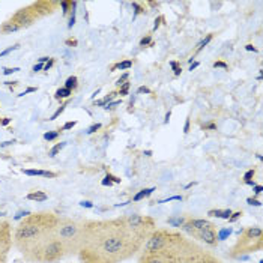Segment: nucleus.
Returning a JSON list of instances; mask_svg holds the SVG:
<instances>
[{"mask_svg":"<svg viewBox=\"0 0 263 263\" xmlns=\"http://www.w3.org/2000/svg\"><path fill=\"white\" fill-rule=\"evenodd\" d=\"M143 243L144 241L128 230L123 217L86 221L79 256L81 263H121L136 256Z\"/></svg>","mask_w":263,"mask_h":263,"instance_id":"1","label":"nucleus"},{"mask_svg":"<svg viewBox=\"0 0 263 263\" xmlns=\"http://www.w3.org/2000/svg\"><path fill=\"white\" fill-rule=\"evenodd\" d=\"M59 217L51 212L29 214L18 223L12 233V245L24 256L30 248L38 245L54 232Z\"/></svg>","mask_w":263,"mask_h":263,"instance_id":"2","label":"nucleus"},{"mask_svg":"<svg viewBox=\"0 0 263 263\" xmlns=\"http://www.w3.org/2000/svg\"><path fill=\"white\" fill-rule=\"evenodd\" d=\"M58 5H59L58 2L42 0V2H35V3H32V5H29L26 8H21L9 20L5 21L0 26V33L9 35V33L18 32L21 29L30 27L33 23H36V20L51 14Z\"/></svg>","mask_w":263,"mask_h":263,"instance_id":"3","label":"nucleus"},{"mask_svg":"<svg viewBox=\"0 0 263 263\" xmlns=\"http://www.w3.org/2000/svg\"><path fill=\"white\" fill-rule=\"evenodd\" d=\"M84 226H86V221L59 217L53 233L63 245L66 256L79 254L83 245V239H84Z\"/></svg>","mask_w":263,"mask_h":263,"instance_id":"4","label":"nucleus"},{"mask_svg":"<svg viewBox=\"0 0 263 263\" xmlns=\"http://www.w3.org/2000/svg\"><path fill=\"white\" fill-rule=\"evenodd\" d=\"M23 257L30 263H56L66 257V251L54 233H51L38 245L30 248Z\"/></svg>","mask_w":263,"mask_h":263,"instance_id":"5","label":"nucleus"},{"mask_svg":"<svg viewBox=\"0 0 263 263\" xmlns=\"http://www.w3.org/2000/svg\"><path fill=\"white\" fill-rule=\"evenodd\" d=\"M263 248V230L257 226L245 227L238 232V239L230 250L232 259H242L247 254L260 251Z\"/></svg>","mask_w":263,"mask_h":263,"instance_id":"6","label":"nucleus"},{"mask_svg":"<svg viewBox=\"0 0 263 263\" xmlns=\"http://www.w3.org/2000/svg\"><path fill=\"white\" fill-rule=\"evenodd\" d=\"M125 224L128 227V230L136 235L137 238H140L142 241H146L147 236L157 229V224L154 221V218L151 217H143V215H128L123 217Z\"/></svg>","mask_w":263,"mask_h":263,"instance_id":"7","label":"nucleus"},{"mask_svg":"<svg viewBox=\"0 0 263 263\" xmlns=\"http://www.w3.org/2000/svg\"><path fill=\"white\" fill-rule=\"evenodd\" d=\"M181 230L185 232L186 235H190L191 238L197 239V241H202L203 243L209 245V247H217L218 245V233H217V226L214 223H211L208 227L200 229V230H194L191 227H188L186 224L183 223L181 226Z\"/></svg>","mask_w":263,"mask_h":263,"instance_id":"8","label":"nucleus"},{"mask_svg":"<svg viewBox=\"0 0 263 263\" xmlns=\"http://www.w3.org/2000/svg\"><path fill=\"white\" fill-rule=\"evenodd\" d=\"M179 263H221V260L214 254L204 251L200 245H197L193 251L186 253Z\"/></svg>","mask_w":263,"mask_h":263,"instance_id":"9","label":"nucleus"},{"mask_svg":"<svg viewBox=\"0 0 263 263\" xmlns=\"http://www.w3.org/2000/svg\"><path fill=\"white\" fill-rule=\"evenodd\" d=\"M12 248V229L8 221H0V254H8Z\"/></svg>","mask_w":263,"mask_h":263,"instance_id":"10","label":"nucleus"},{"mask_svg":"<svg viewBox=\"0 0 263 263\" xmlns=\"http://www.w3.org/2000/svg\"><path fill=\"white\" fill-rule=\"evenodd\" d=\"M23 173L27 176H44V178H56L58 176V173L45 172V170H23Z\"/></svg>","mask_w":263,"mask_h":263,"instance_id":"11","label":"nucleus"},{"mask_svg":"<svg viewBox=\"0 0 263 263\" xmlns=\"http://www.w3.org/2000/svg\"><path fill=\"white\" fill-rule=\"evenodd\" d=\"M71 95H72V90H69V89H66V87H61V89L56 90L54 98H56L58 101H62V100H68Z\"/></svg>","mask_w":263,"mask_h":263,"instance_id":"12","label":"nucleus"},{"mask_svg":"<svg viewBox=\"0 0 263 263\" xmlns=\"http://www.w3.org/2000/svg\"><path fill=\"white\" fill-rule=\"evenodd\" d=\"M48 199V196L42 191H35L27 194V200H33V202H45Z\"/></svg>","mask_w":263,"mask_h":263,"instance_id":"13","label":"nucleus"},{"mask_svg":"<svg viewBox=\"0 0 263 263\" xmlns=\"http://www.w3.org/2000/svg\"><path fill=\"white\" fill-rule=\"evenodd\" d=\"M63 87H66V89H69V90H76V89L79 87V79H77L76 76L68 77L66 81H65V86H63Z\"/></svg>","mask_w":263,"mask_h":263,"instance_id":"14","label":"nucleus"},{"mask_svg":"<svg viewBox=\"0 0 263 263\" xmlns=\"http://www.w3.org/2000/svg\"><path fill=\"white\" fill-rule=\"evenodd\" d=\"M155 191V188H144V190H142L140 193H137L136 196H134V202H140L142 199H144V197H147V196H151L152 193Z\"/></svg>","mask_w":263,"mask_h":263,"instance_id":"15","label":"nucleus"},{"mask_svg":"<svg viewBox=\"0 0 263 263\" xmlns=\"http://www.w3.org/2000/svg\"><path fill=\"white\" fill-rule=\"evenodd\" d=\"M76 5V2L72 0H63V2H59V6L63 9V15H68L72 9V6Z\"/></svg>","mask_w":263,"mask_h":263,"instance_id":"16","label":"nucleus"},{"mask_svg":"<svg viewBox=\"0 0 263 263\" xmlns=\"http://www.w3.org/2000/svg\"><path fill=\"white\" fill-rule=\"evenodd\" d=\"M212 38H214V35H212V33L206 35V38H203V40L200 41L199 44H197V48H196V51H194V56H196L197 53H200L203 48H204V47H206V45H208V44H209V42L212 41Z\"/></svg>","mask_w":263,"mask_h":263,"instance_id":"17","label":"nucleus"},{"mask_svg":"<svg viewBox=\"0 0 263 263\" xmlns=\"http://www.w3.org/2000/svg\"><path fill=\"white\" fill-rule=\"evenodd\" d=\"M133 66V61H123L121 63H116V65H113L111 66V72H115L116 69H119V71H125V69H129Z\"/></svg>","mask_w":263,"mask_h":263,"instance_id":"18","label":"nucleus"},{"mask_svg":"<svg viewBox=\"0 0 263 263\" xmlns=\"http://www.w3.org/2000/svg\"><path fill=\"white\" fill-rule=\"evenodd\" d=\"M131 6H133V9H134V15L137 17V15H142V14H146V8L140 5L139 2H133L131 3Z\"/></svg>","mask_w":263,"mask_h":263,"instance_id":"19","label":"nucleus"},{"mask_svg":"<svg viewBox=\"0 0 263 263\" xmlns=\"http://www.w3.org/2000/svg\"><path fill=\"white\" fill-rule=\"evenodd\" d=\"M116 95H118V93H116V92H113V93H110L108 97H105V98L101 100V101L95 102V105H98V107H104V108H105V105H107V104H110V101H113Z\"/></svg>","mask_w":263,"mask_h":263,"instance_id":"20","label":"nucleus"},{"mask_svg":"<svg viewBox=\"0 0 263 263\" xmlns=\"http://www.w3.org/2000/svg\"><path fill=\"white\" fill-rule=\"evenodd\" d=\"M65 146H66V143H58L56 146H53V147L50 149L48 155H50V157H56V155H58V154L61 152V151L63 149V147H65Z\"/></svg>","mask_w":263,"mask_h":263,"instance_id":"21","label":"nucleus"},{"mask_svg":"<svg viewBox=\"0 0 263 263\" xmlns=\"http://www.w3.org/2000/svg\"><path fill=\"white\" fill-rule=\"evenodd\" d=\"M59 136H61V133H59V131H48V133H45V134H44V139H45L47 142H53V140H56Z\"/></svg>","mask_w":263,"mask_h":263,"instance_id":"22","label":"nucleus"},{"mask_svg":"<svg viewBox=\"0 0 263 263\" xmlns=\"http://www.w3.org/2000/svg\"><path fill=\"white\" fill-rule=\"evenodd\" d=\"M170 66H172V69H173V72H175V76L176 77H179L181 76V72H182V66H181V63L179 62H170Z\"/></svg>","mask_w":263,"mask_h":263,"instance_id":"23","label":"nucleus"},{"mask_svg":"<svg viewBox=\"0 0 263 263\" xmlns=\"http://www.w3.org/2000/svg\"><path fill=\"white\" fill-rule=\"evenodd\" d=\"M129 86H131V83H129V81L123 83L121 87H119V92H118V93H119L121 97H126V95H128V92H129Z\"/></svg>","mask_w":263,"mask_h":263,"instance_id":"24","label":"nucleus"},{"mask_svg":"<svg viewBox=\"0 0 263 263\" xmlns=\"http://www.w3.org/2000/svg\"><path fill=\"white\" fill-rule=\"evenodd\" d=\"M185 221H186L185 218H170V220H168V224H172L173 227H181Z\"/></svg>","mask_w":263,"mask_h":263,"instance_id":"25","label":"nucleus"},{"mask_svg":"<svg viewBox=\"0 0 263 263\" xmlns=\"http://www.w3.org/2000/svg\"><path fill=\"white\" fill-rule=\"evenodd\" d=\"M147 45H154V42H152V36L151 35H146L142 41H140V47H147Z\"/></svg>","mask_w":263,"mask_h":263,"instance_id":"26","label":"nucleus"},{"mask_svg":"<svg viewBox=\"0 0 263 263\" xmlns=\"http://www.w3.org/2000/svg\"><path fill=\"white\" fill-rule=\"evenodd\" d=\"M18 47H20V45H18V44H15V45H12V47H9V48H6L5 51H2V53H0V58H5V56H8V54H9L11 51H14V50H17Z\"/></svg>","mask_w":263,"mask_h":263,"instance_id":"27","label":"nucleus"},{"mask_svg":"<svg viewBox=\"0 0 263 263\" xmlns=\"http://www.w3.org/2000/svg\"><path fill=\"white\" fill-rule=\"evenodd\" d=\"M254 175H256V170H254V168L248 170V172H247V173L243 175V179H245V182L251 181V178H254Z\"/></svg>","mask_w":263,"mask_h":263,"instance_id":"28","label":"nucleus"},{"mask_svg":"<svg viewBox=\"0 0 263 263\" xmlns=\"http://www.w3.org/2000/svg\"><path fill=\"white\" fill-rule=\"evenodd\" d=\"M239 217H242V211H239V212H235V214L232 212V215H230L229 221H230V223H235V221H236V220H238Z\"/></svg>","mask_w":263,"mask_h":263,"instance_id":"29","label":"nucleus"},{"mask_svg":"<svg viewBox=\"0 0 263 263\" xmlns=\"http://www.w3.org/2000/svg\"><path fill=\"white\" fill-rule=\"evenodd\" d=\"M98 129H101V123H95V125H92V126L87 129V134H93V133H97Z\"/></svg>","mask_w":263,"mask_h":263,"instance_id":"30","label":"nucleus"},{"mask_svg":"<svg viewBox=\"0 0 263 263\" xmlns=\"http://www.w3.org/2000/svg\"><path fill=\"white\" fill-rule=\"evenodd\" d=\"M128 79H129V74H128V72H125V74L122 76L121 79H119V80L116 81V84H118V86L121 87V86H122V84H123V83H126V81H128Z\"/></svg>","mask_w":263,"mask_h":263,"instance_id":"31","label":"nucleus"},{"mask_svg":"<svg viewBox=\"0 0 263 263\" xmlns=\"http://www.w3.org/2000/svg\"><path fill=\"white\" fill-rule=\"evenodd\" d=\"M221 212H223L221 209H214V211H209L208 215H209V217H218V218H220V217H221Z\"/></svg>","mask_w":263,"mask_h":263,"instance_id":"32","label":"nucleus"},{"mask_svg":"<svg viewBox=\"0 0 263 263\" xmlns=\"http://www.w3.org/2000/svg\"><path fill=\"white\" fill-rule=\"evenodd\" d=\"M202 128L203 129H212V131H215V129H217V123L211 122V123H206V125H203Z\"/></svg>","mask_w":263,"mask_h":263,"instance_id":"33","label":"nucleus"},{"mask_svg":"<svg viewBox=\"0 0 263 263\" xmlns=\"http://www.w3.org/2000/svg\"><path fill=\"white\" fill-rule=\"evenodd\" d=\"M214 68H223V69H229V65H227V63H224V62L218 61L214 63Z\"/></svg>","mask_w":263,"mask_h":263,"instance_id":"34","label":"nucleus"},{"mask_svg":"<svg viewBox=\"0 0 263 263\" xmlns=\"http://www.w3.org/2000/svg\"><path fill=\"white\" fill-rule=\"evenodd\" d=\"M76 125H77V122H76V121L66 122V123L63 125V128H62V129H72V128H74Z\"/></svg>","mask_w":263,"mask_h":263,"instance_id":"35","label":"nucleus"},{"mask_svg":"<svg viewBox=\"0 0 263 263\" xmlns=\"http://www.w3.org/2000/svg\"><path fill=\"white\" fill-rule=\"evenodd\" d=\"M17 71H20V69H18V68H5L3 74H5V76H9V74H14V72H17Z\"/></svg>","mask_w":263,"mask_h":263,"instance_id":"36","label":"nucleus"},{"mask_svg":"<svg viewBox=\"0 0 263 263\" xmlns=\"http://www.w3.org/2000/svg\"><path fill=\"white\" fill-rule=\"evenodd\" d=\"M53 65H54V59H51V58H50V61H48L47 63H45V65H44V71H50Z\"/></svg>","mask_w":263,"mask_h":263,"instance_id":"37","label":"nucleus"},{"mask_svg":"<svg viewBox=\"0 0 263 263\" xmlns=\"http://www.w3.org/2000/svg\"><path fill=\"white\" fill-rule=\"evenodd\" d=\"M65 107H66V104H63V105H61V108H59V110H58V111H56V113H54V115L51 116V119H50V121H54V119H56V118H58V116L61 115L62 111L65 110Z\"/></svg>","mask_w":263,"mask_h":263,"instance_id":"38","label":"nucleus"},{"mask_svg":"<svg viewBox=\"0 0 263 263\" xmlns=\"http://www.w3.org/2000/svg\"><path fill=\"white\" fill-rule=\"evenodd\" d=\"M162 21H164V17H158V18H157V20H155V24H154V30H157V29H158V27H160V26H161V23Z\"/></svg>","mask_w":263,"mask_h":263,"instance_id":"39","label":"nucleus"},{"mask_svg":"<svg viewBox=\"0 0 263 263\" xmlns=\"http://www.w3.org/2000/svg\"><path fill=\"white\" fill-rule=\"evenodd\" d=\"M65 44H66L68 47H77V44H79V42H77V40H71V38H69V40H66Z\"/></svg>","mask_w":263,"mask_h":263,"instance_id":"40","label":"nucleus"},{"mask_svg":"<svg viewBox=\"0 0 263 263\" xmlns=\"http://www.w3.org/2000/svg\"><path fill=\"white\" fill-rule=\"evenodd\" d=\"M230 215H232V211H230V209H229V211H223L220 218H226V220H229V218H230Z\"/></svg>","mask_w":263,"mask_h":263,"instance_id":"41","label":"nucleus"},{"mask_svg":"<svg viewBox=\"0 0 263 263\" xmlns=\"http://www.w3.org/2000/svg\"><path fill=\"white\" fill-rule=\"evenodd\" d=\"M32 92H36V87H27V89L21 93L20 97H24V95H27V93H32Z\"/></svg>","mask_w":263,"mask_h":263,"instance_id":"42","label":"nucleus"},{"mask_svg":"<svg viewBox=\"0 0 263 263\" xmlns=\"http://www.w3.org/2000/svg\"><path fill=\"white\" fill-rule=\"evenodd\" d=\"M41 69H44V63H36V65L33 66L32 71H33V72H40Z\"/></svg>","mask_w":263,"mask_h":263,"instance_id":"43","label":"nucleus"},{"mask_svg":"<svg viewBox=\"0 0 263 263\" xmlns=\"http://www.w3.org/2000/svg\"><path fill=\"white\" fill-rule=\"evenodd\" d=\"M139 93H151V89L149 87H146V86H142V87H139V90H137Z\"/></svg>","mask_w":263,"mask_h":263,"instance_id":"44","label":"nucleus"},{"mask_svg":"<svg viewBox=\"0 0 263 263\" xmlns=\"http://www.w3.org/2000/svg\"><path fill=\"white\" fill-rule=\"evenodd\" d=\"M107 178H108L111 182H115V183L121 182V179H118V178H116V176H113V175H107Z\"/></svg>","mask_w":263,"mask_h":263,"instance_id":"45","label":"nucleus"},{"mask_svg":"<svg viewBox=\"0 0 263 263\" xmlns=\"http://www.w3.org/2000/svg\"><path fill=\"white\" fill-rule=\"evenodd\" d=\"M245 48H247L248 51H253V53H256V51H257V48H256L254 45H251V44H248V45H245Z\"/></svg>","mask_w":263,"mask_h":263,"instance_id":"46","label":"nucleus"},{"mask_svg":"<svg viewBox=\"0 0 263 263\" xmlns=\"http://www.w3.org/2000/svg\"><path fill=\"white\" fill-rule=\"evenodd\" d=\"M5 84H6V86H9V87H12V89H14V87H15V86H18V81H6V83H5Z\"/></svg>","mask_w":263,"mask_h":263,"instance_id":"47","label":"nucleus"},{"mask_svg":"<svg viewBox=\"0 0 263 263\" xmlns=\"http://www.w3.org/2000/svg\"><path fill=\"white\" fill-rule=\"evenodd\" d=\"M183 133L186 134V133H190V119H186L185 122V126H183Z\"/></svg>","mask_w":263,"mask_h":263,"instance_id":"48","label":"nucleus"},{"mask_svg":"<svg viewBox=\"0 0 263 263\" xmlns=\"http://www.w3.org/2000/svg\"><path fill=\"white\" fill-rule=\"evenodd\" d=\"M9 122H11V119H9V118H3V119L0 121V125L6 126V125H9Z\"/></svg>","mask_w":263,"mask_h":263,"instance_id":"49","label":"nucleus"},{"mask_svg":"<svg viewBox=\"0 0 263 263\" xmlns=\"http://www.w3.org/2000/svg\"><path fill=\"white\" fill-rule=\"evenodd\" d=\"M8 262V254H0V263Z\"/></svg>","mask_w":263,"mask_h":263,"instance_id":"50","label":"nucleus"},{"mask_svg":"<svg viewBox=\"0 0 263 263\" xmlns=\"http://www.w3.org/2000/svg\"><path fill=\"white\" fill-rule=\"evenodd\" d=\"M111 181H110V179H108V178H107V176H105V179H104V181H102V185H108V186H110V185H111Z\"/></svg>","mask_w":263,"mask_h":263,"instance_id":"51","label":"nucleus"},{"mask_svg":"<svg viewBox=\"0 0 263 263\" xmlns=\"http://www.w3.org/2000/svg\"><path fill=\"white\" fill-rule=\"evenodd\" d=\"M199 66V62H194V63H191V66H190V71H193V69H196Z\"/></svg>","mask_w":263,"mask_h":263,"instance_id":"52","label":"nucleus"},{"mask_svg":"<svg viewBox=\"0 0 263 263\" xmlns=\"http://www.w3.org/2000/svg\"><path fill=\"white\" fill-rule=\"evenodd\" d=\"M248 203H250V204H256V206H259V204H260L257 200H253V199H248Z\"/></svg>","mask_w":263,"mask_h":263,"instance_id":"53","label":"nucleus"},{"mask_svg":"<svg viewBox=\"0 0 263 263\" xmlns=\"http://www.w3.org/2000/svg\"><path fill=\"white\" fill-rule=\"evenodd\" d=\"M170 116H172V111H168L167 115H165V123H168V121H170Z\"/></svg>","mask_w":263,"mask_h":263,"instance_id":"54","label":"nucleus"},{"mask_svg":"<svg viewBox=\"0 0 263 263\" xmlns=\"http://www.w3.org/2000/svg\"><path fill=\"white\" fill-rule=\"evenodd\" d=\"M81 206H86V208H92V203H90V202H81Z\"/></svg>","mask_w":263,"mask_h":263,"instance_id":"55","label":"nucleus"},{"mask_svg":"<svg viewBox=\"0 0 263 263\" xmlns=\"http://www.w3.org/2000/svg\"><path fill=\"white\" fill-rule=\"evenodd\" d=\"M48 61H50V58H41L38 63H45V62H48Z\"/></svg>","mask_w":263,"mask_h":263,"instance_id":"56","label":"nucleus"},{"mask_svg":"<svg viewBox=\"0 0 263 263\" xmlns=\"http://www.w3.org/2000/svg\"><path fill=\"white\" fill-rule=\"evenodd\" d=\"M260 191H262V186H256V194H260Z\"/></svg>","mask_w":263,"mask_h":263,"instance_id":"57","label":"nucleus"},{"mask_svg":"<svg viewBox=\"0 0 263 263\" xmlns=\"http://www.w3.org/2000/svg\"><path fill=\"white\" fill-rule=\"evenodd\" d=\"M12 143L14 142H5L3 144H2V146H9V144H12Z\"/></svg>","mask_w":263,"mask_h":263,"instance_id":"58","label":"nucleus"}]
</instances>
